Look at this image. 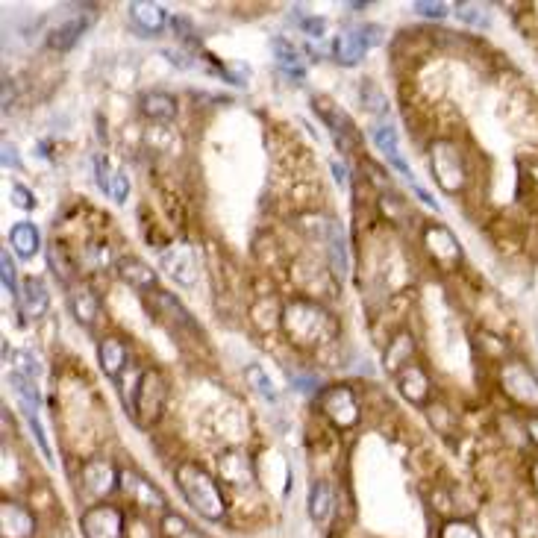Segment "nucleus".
I'll return each mask as SVG.
<instances>
[{"label": "nucleus", "instance_id": "6e6552de", "mask_svg": "<svg viewBox=\"0 0 538 538\" xmlns=\"http://www.w3.org/2000/svg\"><path fill=\"white\" fill-rule=\"evenodd\" d=\"M124 509L115 503H92L83 515H80V530L83 538H124Z\"/></svg>", "mask_w": 538, "mask_h": 538}, {"label": "nucleus", "instance_id": "f257e3e1", "mask_svg": "<svg viewBox=\"0 0 538 538\" xmlns=\"http://www.w3.org/2000/svg\"><path fill=\"white\" fill-rule=\"evenodd\" d=\"M280 327L297 350H318L336 336L333 312L312 297H292L280 312Z\"/></svg>", "mask_w": 538, "mask_h": 538}, {"label": "nucleus", "instance_id": "603ef678", "mask_svg": "<svg viewBox=\"0 0 538 538\" xmlns=\"http://www.w3.org/2000/svg\"><path fill=\"white\" fill-rule=\"evenodd\" d=\"M524 177L533 183V186H538V153H533V156H527V162H524Z\"/></svg>", "mask_w": 538, "mask_h": 538}, {"label": "nucleus", "instance_id": "3c124183", "mask_svg": "<svg viewBox=\"0 0 538 538\" xmlns=\"http://www.w3.org/2000/svg\"><path fill=\"white\" fill-rule=\"evenodd\" d=\"M524 427H527V441L538 450V415H527V418H524Z\"/></svg>", "mask_w": 538, "mask_h": 538}, {"label": "nucleus", "instance_id": "a211bd4d", "mask_svg": "<svg viewBox=\"0 0 538 538\" xmlns=\"http://www.w3.org/2000/svg\"><path fill=\"white\" fill-rule=\"evenodd\" d=\"M371 139H374L377 150H380V153L392 162L394 171H397L403 180L415 183V174H412V168L406 165V159H403V153H400V136H397V127H392V124H380V127H374Z\"/></svg>", "mask_w": 538, "mask_h": 538}, {"label": "nucleus", "instance_id": "c03bdc74", "mask_svg": "<svg viewBox=\"0 0 538 538\" xmlns=\"http://www.w3.org/2000/svg\"><path fill=\"white\" fill-rule=\"evenodd\" d=\"M292 386L297 389V392H303V394H321V380L315 377V374H292Z\"/></svg>", "mask_w": 538, "mask_h": 538}, {"label": "nucleus", "instance_id": "cd10ccee", "mask_svg": "<svg viewBox=\"0 0 538 538\" xmlns=\"http://www.w3.org/2000/svg\"><path fill=\"white\" fill-rule=\"evenodd\" d=\"M333 503H336V494H333V486L327 480H315L312 489H309V518L315 524H324L333 512Z\"/></svg>", "mask_w": 538, "mask_h": 538}, {"label": "nucleus", "instance_id": "864d4df0", "mask_svg": "<svg viewBox=\"0 0 538 538\" xmlns=\"http://www.w3.org/2000/svg\"><path fill=\"white\" fill-rule=\"evenodd\" d=\"M536 344H538V330H536Z\"/></svg>", "mask_w": 538, "mask_h": 538}, {"label": "nucleus", "instance_id": "4468645a", "mask_svg": "<svg viewBox=\"0 0 538 538\" xmlns=\"http://www.w3.org/2000/svg\"><path fill=\"white\" fill-rule=\"evenodd\" d=\"M98 362L100 371L118 383L124 371L133 368V350H130V342H124L121 336H103L98 342Z\"/></svg>", "mask_w": 538, "mask_h": 538}, {"label": "nucleus", "instance_id": "49530a36", "mask_svg": "<svg viewBox=\"0 0 538 538\" xmlns=\"http://www.w3.org/2000/svg\"><path fill=\"white\" fill-rule=\"evenodd\" d=\"M515 538H538V515H524L515 527Z\"/></svg>", "mask_w": 538, "mask_h": 538}, {"label": "nucleus", "instance_id": "1a4fd4ad", "mask_svg": "<svg viewBox=\"0 0 538 538\" xmlns=\"http://www.w3.org/2000/svg\"><path fill=\"white\" fill-rule=\"evenodd\" d=\"M121 486V471H115V465L103 456L86 459L80 468V489L89 500L103 503V497H109L112 491Z\"/></svg>", "mask_w": 538, "mask_h": 538}, {"label": "nucleus", "instance_id": "a878e982", "mask_svg": "<svg viewBox=\"0 0 538 538\" xmlns=\"http://www.w3.org/2000/svg\"><path fill=\"white\" fill-rule=\"evenodd\" d=\"M139 109H142V115H145L147 121L171 124L177 118V98L168 95V92H147V95H142Z\"/></svg>", "mask_w": 538, "mask_h": 538}, {"label": "nucleus", "instance_id": "423d86ee", "mask_svg": "<svg viewBox=\"0 0 538 538\" xmlns=\"http://www.w3.org/2000/svg\"><path fill=\"white\" fill-rule=\"evenodd\" d=\"M315 406L330 421V427L339 433H350L362 424V397L350 383L324 386L321 394L315 397Z\"/></svg>", "mask_w": 538, "mask_h": 538}, {"label": "nucleus", "instance_id": "c85d7f7f", "mask_svg": "<svg viewBox=\"0 0 538 538\" xmlns=\"http://www.w3.org/2000/svg\"><path fill=\"white\" fill-rule=\"evenodd\" d=\"M359 103H362V109H365L368 115H374V118L389 115V98H386V92L380 89V83H374L371 77H365V80L359 83Z\"/></svg>", "mask_w": 538, "mask_h": 538}, {"label": "nucleus", "instance_id": "9b49d317", "mask_svg": "<svg viewBox=\"0 0 538 538\" xmlns=\"http://www.w3.org/2000/svg\"><path fill=\"white\" fill-rule=\"evenodd\" d=\"M218 480L239 491L253 489L256 486L253 459L247 456L245 450H239V447H230V450L218 453Z\"/></svg>", "mask_w": 538, "mask_h": 538}, {"label": "nucleus", "instance_id": "dca6fc26", "mask_svg": "<svg viewBox=\"0 0 538 538\" xmlns=\"http://www.w3.org/2000/svg\"><path fill=\"white\" fill-rule=\"evenodd\" d=\"M115 271H118V280L133 292L147 294L150 289H156V271L139 256H121L115 262Z\"/></svg>", "mask_w": 538, "mask_h": 538}, {"label": "nucleus", "instance_id": "8fccbe9b", "mask_svg": "<svg viewBox=\"0 0 538 538\" xmlns=\"http://www.w3.org/2000/svg\"><path fill=\"white\" fill-rule=\"evenodd\" d=\"M527 483H530V489H533L538 500V453L536 456H530V462H527Z\"/></svg>", "mask_w": 538, "mask_h": 538}, {"label": "nucleus", "instance_id": "5701e85b", "mask_svg": "<svg viewBox=\"0 0 538 538\" xmlns=\"http://www.w3.org/2000/svg\"><path fill=\"white\" fill-rule=\"evenodd\" d=\"M92 21H95L92 15H80V18H71V21L59 24V27L48 36V48L56 50V53L71 50L83 36H86V30L92 27Z\"/></svg>", "mask_w": 538, "mask_h": 538}, {"label": "nucleus", "instance_id": "de8ad7c7", "mask_svg": "<svg viewBox=\"0 0 538 538\" xmlns=\"http://www.w3.org/2000/svg\"><path fill=\"white\" fill-rule=\"evenodd\" d=\"M3 168L21 171V159H18V147L12 142H3Z\"/></svg>", "mask_w": 538, "mask_h": 538}, {"label": "nucleus", "instance_id": "4c0bfd02", "mask_svg": "<svg viewBox=\"0 0 538 538\" xmlns=\"http://www.w3.org/2000/svg\"><path fill=\"white\" fill-rule=\"evenodd\" d=\"M0 280H3V292L12 294V297L21 294V286H18V280H15V262L9 259V250H6V247L0 250Z\"/></svg>", "mask_w": 538, "mask_h": 538}, {"label": "nucleus", "instance_id": "c756f323", "mask_svg": "<svg viewBox=\"0 0 538 538\" xmlns=\"http://www.w3.org/2000/svg\"><path fill=\"white\" fill-rule=\"evenodd\" d=\"M453 12L462 24L474 27V30H489L491 27V15L486 9V3H474V0H459L453 3Z\"/></svg>", "mask_w": 538, "mask_h": 538}, {"label": "nucleus", "instance_id": "c9c22d12", "mask_svg": "<svg viewBox=\"0 0 538 538\" xmlns=\"http://www.w3.org/2000/svg\"><path fill=\"white\" fill-rule=\"evenodd\" d=\"M48 256H50V268H53V274H59V280L68 283V280L77 274V271H74V262L68 259V253H65V245H62V242H53Z\"/></svg>", "mask_w": 538, "mask_h": 538}, {"label": "nucleus", "instance_id": "0eeeda50", "mask_svg": "<svg viewBox=\"0 0 538 538\" xmlns=\"http://www.w3.org/2000/svg\"><path fill=\"white\" fill-rule=\"evenodd\" d=\"M421 245H424V253L427 259L439 268V271H456L465 259V250H462V242L456 239V233L444 224H427L424 233H421Z\"/></svg>", "mask_w": 538, "mask_h": 538}, {"label": "nucleus", "instance_id": "20e7f679", "mask_svg": "<svg viewBox=\"0 0 538 538\" xmlns=\"http://www.w3.org/2000/svg\"><path fill=\"white\" fill-rule=\"evenodd\" d=\"M497 389L506 397L512 409H518L524 418L538 415V371L518 356H509L497 365Z\"/></svg>", "mask_w": 538, "mask_h": 538}, {"label": "nucleus", "instance_id": "393cba45", "mask_svg": "<svg viewBox=\"0 0 538 538\" xmlns=\"http://www.w3.org/2000/svg\"><path fill=\"white\" fill-rule=\"evenodd\" d=\"M368 42H365V36L359 33V30H342L339 36H336V42H333V53H336V62L344 65V68H353V65H359L362 59H365V53H368Z\"/></svg>", "mask_w": 538, "mask_h": 538}, {"label": "nucleus", "instance_id": "bb28decb", "mask_svg": "<svg viewBox=\"0 0 538 538\" xmlns=\"http://www.w3.org/2000/svg\"><path fill=\"white\" fill-rule=\"evenodd\" d=\"M68 300H71V312H74L77 324H83V327H92V324L98 321L100 297L95 289H89V286H74Z\"/></svg>", "mask_w": 538, "mask_h": 538}, {"label": "nucleus", "instance_id": "aec40b11", "mask_svg": "<svg viewBox=\"0 0 538 538\" xmlns=\"http://www.w3.org/2000/svg\"><path fill=\"white\" fill-rule=\"evenodd\" d=\"M18 306H21V312H24L30 321H39V318H45V315H48V309H50L48 286H45L39 277H30V280H24L21 294H18Z\"/></svg>", "mask_w": 538, "mask_h": 538}, {"label": "nucleus", "instance_id": "79ce46f5", "mask_svg": "<svg viewBox=\"0 0 538 538\" xmlns=\"http://www.w3.org/2000/svg\"><path fill=\"white\" fill-rule=\"evenodd\" d=\"M218 71H221V74H224V80H227V83H233V86H247V80H250V68L242 65V62L218 65Z\"/></svg>", "mask_w": 538, "mask_h": 538}, {"label": "nucleus", "instance_id": "2f4dec72", "mask_svg": "<svg viewBox=\"0 0 538 538\" xmlns=\"http://www.w3.org/2000/svg\"><path fill=\"white\" fill-rule=\"evenodd\" d=\"M9 386H12V392L18 394V400H21V406H24V415H27V412H36V409L42 406V397H39V389H36V380H30V377L12 371V374H9Z\"/></svg>", "mask_w": 538, "mask_h": 538}, {"label": "nucleus", "instance_id": "72a5a7b5", "mask_svg": "<svg viewBox=\"0 0 538 538\" xmlns=\"http://www.w3.org/2000/svg\"><path fill=\"white\" fill-rule=\"evenodd\" d=\"M327 253H330V268L344 280L350 274V256H347V242H344L342 230L327 242Z\"/></svg>", "mask_w": 538, "mask_h": 538}, {"label": "nucleus", "instance_id": "2eb2a0df", "mask_svg": "<svg viewBox=\"0 0 538 538\" xmlns=\"http://www.w3.org/2000/svg\"><path fill=\"white\" fill-rule=\"evenodd\" d=\"M95 180H98L100 192L109 197L112 203H118V206L127 203V197H130V177L121 168H115L106 156L95 159Z\"/></svg>", "mask_w": 538, "mask_h": 538}, {"label": "nucleus", "instance_id": "9d476101", "mask_svg": "<svg viewBox=\"0 0 538 538\" xmlns=\"http://www.w3.org/2000/svg\"><path fill=\"white\" fill-rule=\"evenodd\" d=\"M121 491H124V497L133 503V506H139V509H145V512H168V497L162 494V489L156 486V483H150L142 471H136V468H124L121 471Z\"/></svg>", "mask_w": 538, "mask_h": 538}, {"label": "nucleus", "instance_id": "ddd939ff", "mask_svg": "<svg viewBox=\"0 0 538 538\" xmlns=\"http://www.w3.org/2000/svg\"><path fill=\"white\" fill-rule=\"evenodd\" d=\"M36 536V515L21 500L3 497L0 503V538H33Z\"/></svg>", "mask_w": 538, "mask_h": 538}, {"label": "nucleus", "instance_id": "f03ea898", "mask_svg": "<svg viewBox=\"0 0 538 538\" xmlns=\"http://www.w3.org/2000/svg\"><path fill=\"white\" fill-rule=\"evenodd\" d=\"M174 480H177L180 494L186 497V503L200 518H206L212 524H221L227 518V500L218 486V477L212 471H206L197 459H180L174 468Z\"/></svg>", "mask_w": 538, "mask_h": 538}, {"label": "nucleus", "instance_id": "4be33fe9", "mask_svg": "<svg viewBox=\"0 0 538 538\" xmlns=\"http://www.w3.org/2000/svg\"><path fill=\"white\" fill-rule=\"evenodd\" d=\"M9 247L21 256V259H36L39 250H42V233L33 221H18L9 227V236H6Z\"/></svg>", "mask_w": 538, "mask_h": 538}, {"label": "nucleus", "instance_id": "7c9ffc66", "mask_svg": "<svg viewBox=\"0 0 538 538\" xmlns=\"http://www.w3.org/2000/svg\"><path fill=\"white\" fill-rule=\"evenodd\" d=\"M245 383L250 386V392H256L262 400H271V403H277V386H274V380L268 377V371L259 365V362H253V365H247L245 368Z\"/></svg>", "mask_w": 538, "mask_h": 538}, {"label": "nucleus", "instance_id": "7ed1b4c3", "mask_svg": "<svg viewBox=\"0 0 538 538\" xmlns=\"http://www.w3.org/2000/svg\"><path fill=\"white\" fill-rule=\"evenodd\" d=\"M427 162H430V174L436 186L444 195H465V189L471 186V162L456 139H447V136L433 139Z\"/></svg>", "mask_w": 538, "mask_h": 538}, {"label": "nucleus", "instance_id": "39448f33", "mask_svg": "<svg viewBox=\"0 0 538 538\" xmlns=\"http://www.w3.org/2000/svg\"><path fill=\"white\" fill-rule=\"evenodd\" d=\"M168 394H171V389H168L165 374L150 365V368L136 371L130 394L124 397V403H127L133 421H139L142 427H150V424H156V421L162 418L165 403H168Z\"/></svg>", "mask_w": 538, "mask_h": 538}, {"label": "nucleus", "instance_id": "f8f14e48", "mask_svg": "<svg viewBox=\"0 0 538 538\" xmlns=\"http://www.w3.org/2000/svg\"><path fill=\"white\" fill-rule=\"evenodd\" d=\"M159 265L177 286H195L197 283V256L195 247L180 242V245L165 247L159 253Z\"/></svg>", "mask_w": 538, "mask_h": 538}, {"label": "nucleus", "instance_id": "58836bf2", "mask_svg": "<svg viewBox=\"0 0 538 538\" xmlns=\"http://www.w3.org/2000/svg\"><path fill=\"white\" fill-rule=\"evenodd\" d=\"M9 200H12V206L21 209V212H33V209L39 206L36 195H33L27 186H21V183H12V186H9Z\"/></svg>", "mask_w": 538, "mask_h": 538}, {"label": "nucleus", "instance_id": "09e8293b", "mask_svg": "<svg viewBox=\"0 0 538 538\" xmlns=\"http://www.w3.org/2000/svg\"><path fill=\"white\" fill-rule=\"evenodd\" d=\"M330 171H333V180L339 183V189H347V186H350V177H347V165H344L342 159H333V162H330Z\"/></svg>", "mask_w": 538, "mask_h": 538}, {"label": "nucleus", "instance_id": "412c9836", "mask_svg": "<svg viewBox=\"0 0 538 538\" xmlns=\"http://www.w3.org/2000/svg\"><path fill=\"white\" fill-rule=\"evenodd\" d=\"M130 12V21L145 33V36H162L165 24H168V15L159 3H145V0H133L127 6Z\"/></svg>", "mask_w": 538, "mask_h": 538}, {"label": "nucleus", "instance_id": "a18cd8bd", "mask_svg": "<svg viewBox=\"0 0 538 538\" xmlns=\"http://www.w3.org/2000/svg\"><path fill=\"white\" fill-rule=\"evenodd\" d=\"M359 33L365 36L368 48H377V45H383V42H386V30H383L380 24H362V27H359Z\"/></svg>", "mask_w": 538, "mask_h": 538}, {"label": "nucleus", "instance_id": "a19ab883", "mask_svg": "<svg viewBox=\"0 0 538 538\" xmlns=\"http://www.w3.org/2000/svg\"><path fill=\"white\" fill-rule=\"evenodd\" d=\"M12 371H18V374H24V377H30V380H36L39 374H42V365L27 353V350H18L15 353V368Z\"/></svg>", "mask_w": 538, "mask_h": 538}, {"label": "nucleus", "instance_id": "b1692460", "mask_svg": "<svg viewBox=\"0 0 538 538\" xmlns=\"http://www.w3.org/2000/svg\"><path fill=\"white\" fill-rule=\"evenodd\" d=\"M271 53H274L277 68H280L286 77H292V80H306L303 56H300V50L294 48L286 36H274V39H271Z\"/></svg>", "mask_w": 538, "mask_h": 538}, {"label": "nucleus", "instance_id": "473e14b6", "mask_svg": "<svg viewBox=\"0 0 538 538\" xmlns=\"http://www.w3.org/2000/svg\"><path fill=\"white\" fill-rule=\"evenodd\" d=\"M159 533H162V538H209L206 533L195 530V527H192L183 515H177V512H165V515H162Z\"/></svg>", "mask_w": 538, "mask_h": 538}, {"label": "nucleus", "instance_id": "ea45409f", "mask_svg": "<svg viewBox=\"0 0 538 538\" xmlns=\"http://www.w3.org/2000/svg\"><path fill=\"white\" fill-rule=\"evenodd\" d=\"M27 424H30V433H33L36 444H39V450L45 453V459H48V462H53V450H50L48 436H45V427H42L39 415H36V412H27Z\"/></svg>", "mask_w": 538, "mask_h": 538}, {"label": "nucleus", "instance_id": "6ab92c4d", "mask_svg": "<svg viewBox=\"0 0 538 538\" xmlns=\"http://www.w3.org/2000/svg\"><path fill=\"white\" fill-rule=\"evenodd\" d=\"M415 359V336L409 330H397L392 339L386 342V350H383V368L386 374L397 377L403 368H409Z\"/></svg>", "mask_w": 538, "mask_h": 538}, {"label": "nucleus", "instance_id": "f3484780", "mask_svg": "<svg viewBox=\"0 0 538 538\" xmlns=\"http://www.w3.org/2000/svg\"><path fill=\"white\" fill-rule=\"evenodd\" d=\"M397 389L400 394L412 403V406H427L430 403V397H433V383H430V377H427V371L421 368V365H409V368H403L397 377Z\"/></svg>", "mask_w": 538, "mask_h": 538}, {"label": "nucleus", "instance_id": "37998d69", "mask_svg": "<svg viewBox=\"0 0 538 538\" xmlns=\"http://www.w3.org/2000/svg\"><path fill=\"white\" fill-rule=\"evenodd\" d=\"M300 30L306 33V36H312V39H321L324 33H327V18H321V15H300Z\"/></svg>", "mask_w": 538, "mask_h": 538}, {"label": "nucleus", "instance_id": "e433bc0d", "mask_svg": "<svg viewBox=\"0 0 538 538\" xmlns=\"http://www.w3.org/2000/svg\"><path fill=\"white\" fill-rule=\"evenodd\" d=\"M412 12L421 15V18H430V21H444L453 12V3H444V0H415Z\"/></svg>", "mask_w": 538, "mask_h": 538}, {"label": "nucleus", "instance_id": "f704fd0d", "mask_svg": "<svg viewBox=\"0 0 538 538\" xmlns=\"http://www.w3.org/2000/svg\"><path fill=\"white\" fill-rule=\"evenodd\" d=\"M439 538H483L480 527L468 518H453V521H444L439 530Z\"/></svg>", "mask_w": 538, "mask_h": 538}]
</instances>
